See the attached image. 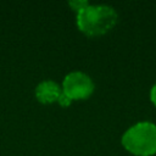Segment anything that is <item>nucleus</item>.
Returning a JSON list of instances; mask_svg holds the SVG:
<instances>
[{
  "mask_svg": "<svg viewBox=\"0 0 156 156\" xmlns=\"http://www.w3.org/2000/svg\"><path fill=\"white\" fill-rule=\"evenodd\" d=\"M150 100L152 101V104L156 106V83L152 85L151 90H150Z\"/></svg>",
  "mask_w": 156,
  "mask_h": 156,
  "instance_id": "7",
  "label": "nucleus"
},
{
  "mask_svg": "<svg viewBox=\"0 0 156 156\" xmlns=\"http://www.w3.org/2000/svg\"><path fill=\"white\" fill-rule=\"evenodd\" d=\"M61 94V87L54 80H43L35 88V98L41 104H51L58 101Z\"/></svg>",
  "mask_w": 156,
  "mask_h": 156,
  "instance_id": "4",
  "label": "nucleus"
},
{
  "mask_svg": "<svg viewBox=\"0 0 156 156\" xmlns=\"http://www.w3.org/2000/svg\"><path fill=\"white\" fill-rule=\"evenodd\" d=\"M89 2L85 1V0H73V1H69L68 5L74 10V11H79L80 9H83L84 6H87Z\"/></svg>",
  "mask_w": 156,
  "mask_h": 156,
  "instance_id": "5",
  "label": "nucleus"
},
{
  "mask_svg": "<svg viewBox=\"0 0 156 156\" xmlns=\"http://www.w3.org/2000/svg\"><path fill=\"white\" fill-rule=\"evenodd\" d=\"M77 27L89 37L101 35L108 32L117 23L118 16L113 7L108 5L88 4L77 11Z\"/></svg>",
  "mask_w": 156,
  "mask_h": 156,
  "instance_id": "1",
  "label": "nucleus"
},
{
  "mask_svg": "<svg viewBox=\"0 0 156 156\" xmlns=\"http://www.w3.org/2000/svg\"><path fill=\"white\" fill-rule=\"evenodd\" d=\"M122 145L135 156L156 154V126L151 122H138L122 135Z\"/></svg>",
  "mask_w": 156,
  "mask_h": 156,
  "instance_id": "2",
  "label": "nucleus"
},
{
  "mask_svg": "<svg viewBox=\"0 0 156 156\" xmlns=\"http://www.w3.org/2000/svg\"><path fill=\"white\" fill-rule=\"evenodd\" d=\"M94 91V82L91 78L80 71L69 72L62 82V93L71 100L88 99Z\"/></svg>",
  "mask_w": 156,
  "mask_h": 156,
  "instance_id": "3",
  "label": "nucleus"
},
{
  "mask_svg": "<svg viewBox=\"0 0 156 156\" xmlns=\"http://www.w3.org/2000/svg\"><path fill=\"white\" fill-rule=\"evenodd\" d=\"M71 102H72V101H71V100H69V99H68L63 93L60 95V98H58V104H60L61 106H68Z\"/></svg>",
  "mask_w": 156,
  "mask_h": 156,
  "instance_id": "6",
  "label": "nucleus"
}]
</instances>
